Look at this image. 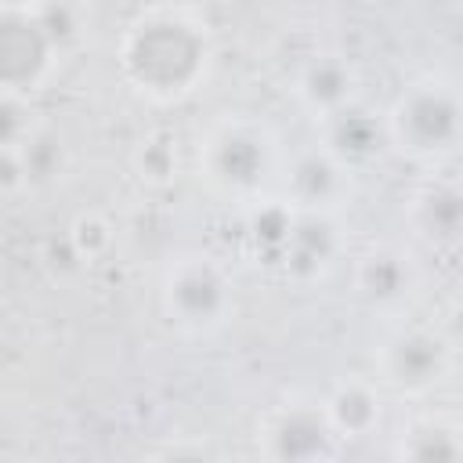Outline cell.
<instances>
[{"instance_id": "obj_1", "label": "cell", "mask_w": 463, "mask_h": 463, "mask_svg": "<svg viewBox=\"0 0 463 463\" xmlns=\"http://www.w3.org/2000/svg\"><path fill=\"white\" fill-rule=\"evenodd\" d=\"M210 58L206 29L184 11H145L119 40L123 80L152 101L188 98L206 80Z\"/></svg>"}, {"instance_id": "obj_2", "label": "cell", "mask_w": 463, "mask_h": 463, "mask_svg": "<svg viewBox=\"0 0 463 463\" xmlns=\"http://www.w3.org/2000/svg\"><path fill=\"white\" fill-rule=\"evenodd\" d=\"M387 145L412 159H445L463 148V90L427 76L409 83L383 116Z\"/></svg>"}, {"instance_id": "obj_3", "label": "cell", "mask_w": 463, "mask_h": 463, "mask_svg": "<svg viewBox=\"0 0 463 463\" xmlns=\"http://www.w3.org/2000/svg\"><path fill=\"white\" fill-rule=\"evenodd\" d=\"M199 170L224 195H253L275 170V137L264 123L224 119L199 145Z\"/></svg>"}, {"instance_id": "obj_4", "label": "cell", "mask_w": 463, "mask_h": 463, "mask_svg": "<svg viewBox=\"0 0 463 463\" xmlns=\"http://www.w3.org/2000/svg\"><path fill=\"white\" fill-rule=\"evenodd\" d=\"M159 304L177 329L213 333L228 322L235 307V293H232V279L217 260L192 253V257H177L166 268L159 286Z\"/></svg>"}, {"instance_id": "obj_5", "label": "cell", "mask_w": 463, "mask_h": 463, "mask_svg": "<svg viewBox=\"0 0 463 463\" xmlns=\"http://www.w3.org/2000/svg\"><path fill=\"white\" fill-rule=\"evenodd\" d=\"M65 51L51 40L40 14L22 4H4L0 14V83L14 94L43 90Z\"/></svg>"}, {"instance_id": "obj_6", "label": "cell", "mask_w": 463, "mask_h": 463, "mask_svg": "<svg viewBox=\"0 0 463 463\" xmlns=\"http://www.w3.org/2000/svg\"><path fill=\"white\" fill-rule=\"evenodd\" d=\"M452 351L456 347L441 329L409 326L383 340L380 369H383V380H391L402 391H430L434 383L445 380L452 365Z\"/></svg>"}, {"instance_id": "obj_7", "label": "cell", "mask_w": 463, "mask_h": 463, "mask_svg": "<svg viewBox=\"0 0 463 463\" xmlns=\"http://www.w3.org/2000/svg\"><path fill=\"white\" fill-rule=\"evenodd\" d=\"M264 452L271 459H318L333 456V423L326 412V402H293L282 405L264 423Z\"/></svg>"}, {"instance_id": "obj_8", "label": "cell", "mask_w": 463, "mask_h": 463, "mask_svg": "<svg viewBox=\"0 0 463 463\" xmlns=\"http://www.w3.org/2000/svg\"><path fill=\"white\" fill-rule=\"evenodd\" d=\"M340 257V235H336V224L329 221V213L322 210H297V221H293V232L282 246V271L293 275V279H322L329 275V268L336 264Z\"/></svg>"}, {"instance_id": "obj_9", "label": "cell", "mask_w": 463, "mask_h": 463, "mask_svg": "<svg viewBox=\"0 0 463 463\" xmlns=\"http://www.w3.org/2000/svg\"><path fill=\"white\" fill-rule=\"evenodd\" d=\"M347 166L326 148V145H315L307 152H300L293 163H289V174H286V195L297 210H322L329 213V206L347 192Z\"/></svg>"}, {"instance_id": "obj_10", "label": "cell", "mask_w": 463, "mask_h": 463, "mask_svg": "<svg viewBox=\"0 0 463 463\" xmlns=\"http://www.w3.org/2000/svg\"><path fill=\"white\" fill-rule=\"evenodd\" d=\"M297 101L322 123L336 116L340 109L354 105L358 94V76L347 58L340 54H315L300 72H297Z\"/></svg>"}, {"instance_id": "obj_11", "label": "cell", "mask_w": 463, "mask_h": 463, "mask_svg": "<svg viewBox=\"0 0 463 463\" xmlns=\"http://www.w3.org/2000/svg\"><path fill=\"white\" fill-rule=\"evenodd\" d=\"M409 224L420 239L434 246L463 242V184L459 181H427L409 195Z\"/></svg>"}, {"instance_id": "obj_12", "label": "cell", "mask_w": 463, "mask_h": 463, "mask_svg": "<svg viewBox=\"0 0 463 463\" xmlns=\"http://www.w3.org/2000/svg\"><path fill=\"white\" fill-rule=\"evenodd\" d=\"M322 130H326V141L322 145L347 170H354L358 163H369L383 148V141H387V123L376 119V116H369L358 101L347 105V109H340L336 116L322 119Z\"/></svg>"}, {"instance_id": "obj_13", "label": "cell", "mask_w": 463, "mask_h": 463, "mask_svg": "<svg viewBox=\"0 0 463 463\" xmlns=\"http://www.w3.org/2000/svg\"><path fill=\"white\" fill-rule=\"evenodd\" d=\"M65 166V145L47 127H36L22 145L4 148V192L11 195L18 184H43L58 177Z\"/></svg>"}, {"instance_id": "obj_14", "label": "cell", "mask_w": 463, "mask_h": 463, "mask_svg": "<svg viewBox=\"0 0 463 463\" xmlns=\"http://www.w3.org/2000/svg\"><path fill=\"white\" fill-rule=\"evenodd\" d=\"M326 412L336 434L362 438L380 423V398L365 380H347L326 398Z\"/></svg>"}, {"instance_id": "obj_15", "label": "cell", "mask_w": 463, "mask_h": 463, "mask_svg": "<svg viewBox=\"0 0 463 463\" xmlns=\"http://www.w3.org/2000/svg\"><path fill=\"white\" fill-rule=\"evenodd\" d=\"M409 282H412V271H409L405 257L394 250H373L354 268V286L373 304H391V300L405 297Z\"/></svg>"}, {"instance_id": "obj_16", "label": "cell", "mask_w": 463, "mask_h": 463, "mask_svg": "<svg viewBox=\"0 0 463 463\" xmlns=\"http://www.w3.org/2000/svg\"><path fill=\"white\" fill-rule=\"evenodd\" d=\"M398 456L405 459H463V430L441 420H423L402 434Z\"/></svg>"}, {"instance_id": "obj_17", "label": "cell", "mask_w": 463, "mask_h": 463, "mask_svg": "<svg viewBox=\"0 0 463 463\" xmlns=\"http://www.w3.org/2000/svg\"><path fill=\"white\" fill-rule=\"evenodd\" d=\"M293 221H297V206L293 203H260L246 221V235H250V242L257 246V253L264 260L279 264L282 246H286V239L293 232Z\"/></svg>"}, {"instance_id": "obj_18", "label": "cell", "mask_w": 463, "mask_h": 463, "mask_svg": "<svg viewBox=\"0 0 463 463\" xmlns=\"http://www.w3.org/2000/svg\"><path fill=\"white\" fill-rule=\"evenodd\" d=\"M134 170L148 184L174 181V174H177V141L166 130H156V134L141 137V145L134 148Z\"/></svg>"}, {"instance_id": "obj_19", "label": "cell", "mask_w": 463, "mask_h": 463, "mask_svg": "<svg viewBox=\"0 0 463 463\" xmlns=\"http://www.w3.org/2000/svg\"><path fill=\"white\" fill-rule=\"evenodd\" d=\"M441 333L449 336L452 347H463V293L449 304V315H445V329Z\"/></svg>"}, {"instance_id": "obj_20", "label": "cell", "mask_w": 463, "mask_h": 463, "mask_svg": "<svg viewBox=\"0 0 463 463\" xmlns=\"http://www.w3.org/2000/svg\"><path fill=\"white\" fill-rule=\"evenodd\" d=\"M11 4H22V7H43V4H51V0H11Z\"/></svg>"}]
</instances>
